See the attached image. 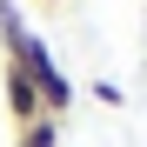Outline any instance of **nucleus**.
<instances>
[{"mask_svg": "<svg viewBox=\"0 0 147 147\" xmlns=\"http://www.w3.org/2000/svg\"><path fill=\"white\" fill-rule=\"evenodd\" d=\"M0 47H7V60H13V67H20V74L40 87V107L60 120V114L74 107V80L60 74L54 47H47V40L27 27V20H20V7H13V0H0Z\"/></svg>", "mask_w": 147, "mask_h": 147, "instance_id": "f257e3e1", "label": "nucleus"}, {"mask_svg": "<svg viewBox=\"0 0 147 147\" xmlns=\"http://www.w3.org/2000/svg\"><path fill=\"white\" fill-rule=\"evenodd\" d=\"M0 94H7V114H13V127H34V120L47 114V107H40V87H34V80H27L13 60L0 67Z\"/></svg>", "mask_w": 147, "mask_h": 147, "instance_id": "f03ea898", "label": "nucleus"}, {"mask_svg": "<svg viewBox=\"0 0 147 147\" xmlns=\"http://www.w3.org/2000/svg\"><path fill=\"white\" fill-rule=\"evenodd\" d=\"M13 147H60V120H54V114H40L34 127H20V140H13Z\"/></svg>", "mask_w": 147, "mask_h": 147, "instance_id": "7ed1b4c3", "label": "nucleus"}, {"mask_svg": "<svg viewBox=\"0 0 147 147\" xmlns=\"http://www.w3.org/2000/svg\"><path fill=\"white\" fill-rule=\"evenodd\" d=\"M47 7H60V0H47Z\"/></svg>", "mask_w": 147, "mask_h": 147, "instance_id": "20e7f679", "label": "nucleus"}]
</instances>
